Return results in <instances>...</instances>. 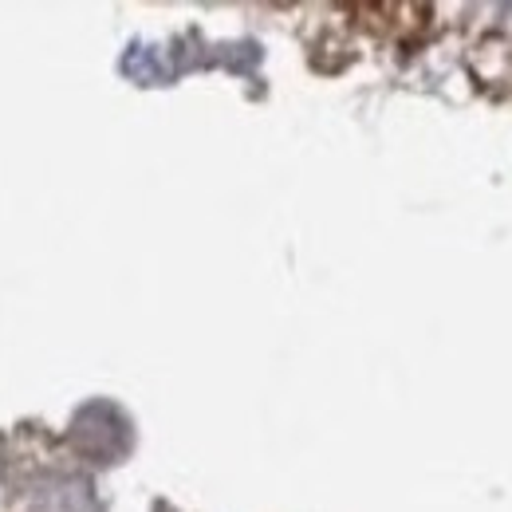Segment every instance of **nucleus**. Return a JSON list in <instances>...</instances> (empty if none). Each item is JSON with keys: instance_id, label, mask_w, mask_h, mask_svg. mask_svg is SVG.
Instances as JSON below:
<instances>
[{"instance_id": "f257e3e1", "label": "nucleus", "mask_w": 512, "mask_h": 512, "mask_svg": "<svg viewBox=\"0 0 512 512\" xmlns=\"http://www.w3.org/2000/svg\"><path fill=\"white\" fill-rule=\"evenodd\" d=\"M71 442H75V449H79L83 457L111 461V457H119V453L127 449V422H123V414H119L115 406L95 402V406H87V410L75 418Z\"/></svg>"}]
</instances>
